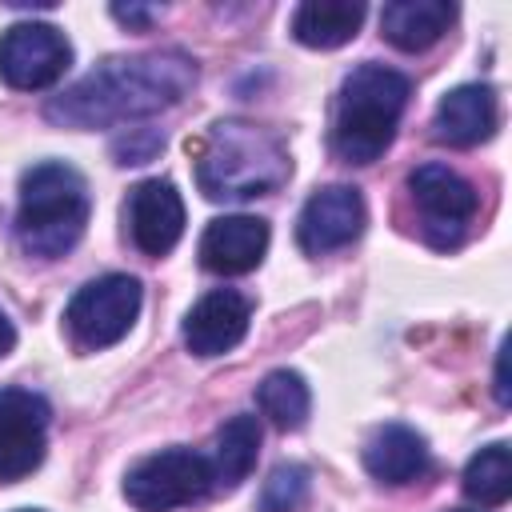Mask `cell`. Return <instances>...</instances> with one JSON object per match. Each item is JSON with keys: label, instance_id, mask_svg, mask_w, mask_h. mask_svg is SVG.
<instances>
[{"label": "cell", "instance_id": "cell-16", "mask_svg": "<svg viewBox=\"0 0 512 512\" xmlns=\"http://www.w3.org/2000/svg\"><path fill=\"white\" fill-rule=\"evenodd\" d=\"M452 20L456 4L448 0H392L380 12V32L400 52H424L448 32Z\"/></svg>", "mask_w": 512, "mask_h": 512}, {"label": "cell", "instance_id": "cell-8", "mask_svg": "<svg viewBox=\"0 0 512 512\" xmlns=\"http://www.w3.org/2000/svg\"><path fill=\"white\" fill-rule=\"evenodd\" d=\"M408 192H412V200H416V208L424 216V236L436 248L460 244L468 220L480 208L476 188L460 172H452L448 164H420L408 176Z\"/></svg>", "mask_w": 512, "mask_h": 512}, {"label": "cell", "instance_id": "cell-13", "mask_svg": "<svg viewBox=\"0 0 512 512\" xmlns=\"http://www.w3.org/2000/svg\"><path fill=\"white\" fill-rule=\"evenodd\" d=\"M268 252V224L260 216H216L200 236V264L216 276H244Z\"/></svg>", "mask_w": 512, "mask_h": 512}, {"label": "cell", "instance_id": "cell-25", "mask_svg": "<svg viewBox=\"0 0 512 512\" xmlns=\"http://www.w3.org/2000/svg\"><path fill=\"white\" fill-rule=\"evenodd\" d=\"M496 400L508 404V376H504V348H500V360H496Z\"/></svg>", "mask_w": 512, "mask_h": 512}, {"label": "cell", "instance_id": "cell-10", "mask_svg": "<svg viewBox=\"0 0 512 512\" xmlns=\"http://www.w3.org/2000/svg\"><path fill=\"white\" fill-rule=\"evenodd\" d=\"M364 220H368L364 196L352 184H328L304 200L300 220H296V240L304 252L324 256V252L352 244L364 232Z\"/></svg>", "mask_w": 512, "mask_h": 512}, {"label": "cell", "instance_id": "cell-6", "mask_svg": "<svg viewBox=\"0 0 512 512\" xmlns=\"http://www.w3.org/2000/svg\"><path fill=\"white\" fill-rule=\"evenodd\" d=\"M144 304V288L136 276L124 272H108L88 280L72 300H68V332L80 348H108L116 340L128 336V328L136 324Z\"/></svg>", "mask_w": 512, "mask_h": 512}, {"label": "cell", "instance_id": "cell-3", "mask_svg": "<svg viewBox=\"0 0 512 512\" xmlns=\"http://www.w3.org/2000/svg\"><path fill=\"white\" fill-rule=\"evenodd\" d=\"M412 84L388 64H356L332 108V152L344 164H372L396 136V124L408 108Z\"/></svg>", "mask_w": 512, "mask_h": 512}, {"label": "cell", "instance_id": "cell-7", "mask_svg": "<svg viewBox=\"0 0 512 512\" xmlns=\"http://www.w3.org/2000/svg\"><path fill=\"white\" fill-rule=\"evenodd\" d=\"M72 64V44L56 24L20 20L0 36V80L20 92L56 84Z\"/></svg>", "mask_w": 512, "mask_h": 512}, {"label": "cell", "instance_id": "cell-4", "mask_svg": "<svg viewBox=\"0 0 512 512\" xmlns=\"http://www.w3.org/2000/svg\"><path fill=\"white\" fill-rule=\"evenodd\" d=\"M88 212H92V196L72 164L64 160L32 164L20 180L16 240L28 256L56 260L84 236Z\"/></svg>", "mask_w": 512, "mask_h": 512}, {"label": "cell", "instance_id": "cell-22", "mask_svg": "<svg viewBox=\"0 0 512 512\" xmlns=\"http://www.w3.org/2000/svg\"><path fill=\"white\" fill-rule=\"evenodd\" d=\"M160 148H164V132L160 128H128L124 136L112 140L116 164H148V160H156Z\"/></svg>", "mask_w": 512, "mask_h": 512}, {"label": "cell", "instance_id": "cell-15", "mask_svg": "<svg viewBox=\"0 0 512 512\" xmlns=\"http://www.w3.org/2000/svg\"><path fill=\"white\" fill-rule=\"evenodd\" d=\"M364 468L380 484H412L428 468V444L408 424H384L364 444Z\"/></svg>", "mask_w": 512, "mask_h": 512}, {"label": "cell", "instance_id": "cell-1", "mask_svg": "<svg viewBox=\"0 0 512 512\" xmlns=\"http://www.w3.org/2000/svg\"><path fill=\"white\" fill-rule=\"evenodd\" d=\"M196 84V60L188 52H136L108 56L72 88L44 104V116L60 128H116L140 116H156L180 104Z\"/></svg>", "mask_w": 512, "mask_h": 512}, {"label": "cell", "instance_id": "cell-27", "mask_svg": "<svg viewBox=\"0 0 512 512\" xmlns=\"http://www.w3.org/2000/svg\"><path fill=\"white\" fill-rule=\"evenodd\" d=\"M452 512H468V508H452Z\"/></svg>", "mask_w": 512, "mask_h": 512}, {"label": "cell", "instance_id": "cell-14", "mask_svg": "<svg viewBox=\"0 0 512 512\" xmlns=\"http://www.w3.org/2000/svg\"><path fill=\"white\" fill-rule=\"evenodd\" d=\"M436 140L452 148H476L496 132V92L488 84H460L436 104Z\"/></svg>", "mask_w": 512, "mask_h": 512}, {"label": "cell", "instance_id": "cell-26", "mask_svg": "<svg viewBox=\"0 0 512 512\" xmlns=\"http://www.w3.org/2000/svg\"><path fill=\"white\" fill-rule=\"evenodd\" d=\"M20 512H40V508H20Z\"/></svg>", "mask_w": 512, "mask_h": 512}, {"label": "cell", "instance_id": "cell-17", "mask_svg": "<svg viewBox=\"0 0 512 512\" xmlns=\"http://www.w3.org/2000/svg\"><path fill=\"white\" fill-rule=\"evenodd\" d=\"M364 24L360 0H308L292 12V36L304 48H340Z\"/></svg>", "mask_w": 512, "mask_h": 512}, {"label": "cell", "instance_id": "cell-18", "mask_svg": "<svg viewBox=\"0 0 512 512\" xmlns=\"http://www.w3.org/2000/svg\"><path fill=\"white\" fill-rule=\"evenodd\" d=\"M256 456H260V420L240 412L216 432V448H212V460H208L212 464V484L232 492L256 468Z\"/></svg>", "mask_w": 512, "mask_h": 512}, {"label": "cell", "instance_id": "cell-12", "mask_svg": "<svg viewBox=\"0 0 512 512\" xmlns=\"http://www.w3.org/2000/svg\"><path fill=\"white\" fill-rule=\"evenodd\" d=\"M128 232L144 256H168L184 236V200L172 180H144L128 196Z\"/></svg>", "mask_w": 512, "mask_h": 512}, {"label": "cell", "instance_id": "cell-21", "mask_svg": "<svg viewBox=\"0 0 512 512\" xmlns=\"http://www.w3.org/2000/svg\"><path fill=\"white\" fill-rule=\"evenodd\" d=\"M308 484L304 464H276L260 488V512H296L308 500Z\"/></svg>", "mask_w": 512, "mask_h": 512}, {"label": "cell", "instance_id": "cell-24", "mask_svg": "<svg viewBox=\"0 0 512 512\" xmlns=\"http://www.w3.org/2000/svg\"><path fill=\"white\" fill-rule=\"evenodd\" d=\"M12 344H16V328H12V320L0 312V356H8Z\"/></svg>", "mask_w": 512, "mask_h": 512}, {"label": "cell", "instance_id": "cell-11", "mask_svg": "<svg viewBox=\"0 0 512 512\" xmlns=\"http://www.w3.org/2000/svg\"><path fill=\"white\" fill-rule=\"evenodd\" d=\"M252 320V300L236 288H212L184 316V344L192 356H224L232 352Z\"/></svg>", "mask_w": 512, "mask_h": 512}, {"label": "cell", "instance_id": "cell-20", "mask_svg": "<svg viewBox=\"0 0 512 512\" xmlns=\"http://www.w3.org/2000/svg\"><path fill=\"white\" fill-rule=\"evenodd\" d=\"M464 492L484 504V508H500L508 496H512V452L504 440L480 448L468 468H464Z\"/></svg>", "mask_w": 512, "mask_h": 512}, {"label": "cell", "instance_id": "cell-5", "mask_svg": "<svg viewBox=\"0 0 512 512\" xmlns=\"http://www.w3.org/2000/svg\"><path fill=\"white\" fill-rule=\"evenodd\" d=\"M208 492H212V464L184 444L160 448L124 472V500L136 512H172L204 500Z\"/></svg>", "mask_w": 512, "mask_h": 512}, {"label": "cell", "instance_id": "cell-2", "mask_svg": "<svg viewBox=\"0 0 512 512\" xmlns=\"http://www.w3.org/2000/svg\"><path fill=\"white\" fill-rule=\"evenodd\" d=\"M292 172L276 132L248 120H216L196 144V184L208 200H252L276 192Z\"/></svg>", "mask_w": 512, "mask_h": 512}, {"label": "cell", "instance_id": "cell-19", "mask_svg": "<svg viewBox=\"0 0 512 512\" xmlns=\"http://www.w3.org/2000/svg\"><path fill=\"white\" fill-rule=\"evenodd\" d=\"M256 404H260V412H264L276 428L296 432V428H304V420H308L312 392H308V384H304L300 372H292V368H276V372H268V376L260 380V388H256Z\"/></svg>", "mask_w": 512, "mask_h": 512}, {"label": "cell", "instance_id": "cell-9", "mask_svg": "<svg viewBox=\"0 0 512 512\" xmlns=\"http://www.w3.org/2000/svg\"><path fill=\"white\" fill-rule=\"evenodd\" d=\"M48 400L28 388H0V484L40 468L48 448Z\"/></svg>", "mask_w": 512, "mask_h": 512}, {"label": "cell", "instance_id": "cell-23", "mask_svg": "<svg viewBox=\"0 0 512 512\" xmlns=\"http://www.w3.org/2000/svg\"><path fill=\"white\" fill-rule=\"evenodd\" d=\"M112 16L120 20V24H128V28H148L156 16H160V8H148V4H112Z\"/></svg>", "mask_w": 512, "mask_h": 512}]
</instances>
